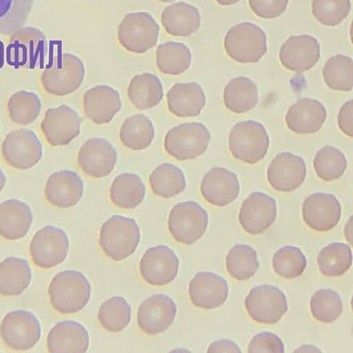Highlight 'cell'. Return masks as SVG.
<instances>
[{"mask_svg": "<svg viewBox=\"0 0 353 353\" xmlns=\"http://www.w3.org/2000/svg\"><path fill=\"white\" fill-rule=\"evenodd\" d=\"M341 206L332 194L316 192L307 196L302 205L305 223L317 232H327L339 223Z\"/></svg>", "mask_w": 353, "mask_h": 353, "instance_id": "18", "label": "cell"}, {"mask_svg": "<svg viewBox=\"0 0 353 353\" xmlns=\"http://www.w3.org/2000/svg\"><path fill=\"white\" fill-rule=\"evenodd\" d=\"M210 133L201 123H184L172 128L164 138V149L178 161L194 159L204 154Z\"/></svg>", "mask_w": 353, "mask_h": 353, "instance_id": "6", "label": "cell"}, {"mask_svg": "<svg viewBox=\"0 0 353 353\" xmlns=\"http://www.w3.org/2000/svg\"><path fill=\"white\" fill-rule=\"evenodd\" d=\"M31 279V269L26 259L10 256L0 263L1 295L15 296L21 294L28 287Z\"/></svg>", "mask_w": 353, "mask_h": 353, "instance_id": "31", "label": "cell"}, {"mask_svg": "<svg viewBox=\"0 0 353 353\" xmlns=\"http://www.w3.org/2000/svg\"><path fill=\"white\" fill-rule=\"evenodd\" d=\"M313 166L318 177L330 182L339 179L347 167L345 155L336 148L326 145L316 154Z\"/></svg>", "mask_w": 353, "mask_h": 353, "instance_id": "43", "label": "cell"}, {"mask_svg": "<svg viewBox=\"0 0 353 353\" xmlns=\"http://www.w3.org/2000/svg\"><path fill=\"white\" fill-rule=\"evenodd\" d=\"M159 1H161V2H165V3H168V2H172L174 0H157Z\"/></svg>", "mask_w": 353, "mask_h": 353, "instance_id": "56", "label": "cell"}, {"mask_svg": "<svg viewBox=\"0 0 353 353\" xmlns=\"http://www.w3.org/2000/svg\"><path fill=\"white\" fill-rule=\"evenodd\" d=\"M258 101L257 86L245 77L231 79L224 88V105L234 113L242 114L252 110Z\"/></svg>", "mask_w": 353, "mask_h": 353, "instance_id": "34", "label": "cell"}, {"mask_svg": "<svg viewBox=\"0 0 353 353\" xmlns=\"http://www.w3.org/2000/svg\"><path fill=\"white\" fill-rule=\"evenodd\" d=\"M1 152L8 165L26 170L39 163L43 155V148L34 132L19 128L6 134L1 143Z\"/></svg>", "mask_w": 353, "mask_h": 353, "instance_id": "9", "label": "cell"}, {"mask_svg": "<svg viewBox=\"0 0 353 353\" xmlns=\"http://www.w3.org/2000/svg\"><path fill=\"white\" fill-rule=\"evenodd\" d=\"M208 352H241L239 346L230 339H219L208 347Z\"/></svg>", "mask_w": 353, "mask_h": 353, "instance_id": "51", "label": "cell"}, {"mask_svg": "<svg viewBox=\"0 0 353 353\" xmlns=\"http://www.w3.org/2000/svg\"><path fill=\"white\" fill-rule=\"evenodd\" d=\"M140 237V229L134 219L116 214L102 224L99 243L106 256L119 261L135 252Z\"/></svg>", "mask_w": 353, "mask_h": 353, "instance_id": "2", "label": "cell"}, {"mask_svg": "<svg viewBox=\"0 0 353 353\" xmlns=\"http://www.w3.org/2000/svg\"><path fill=\"white\" fill-rule=\"evenodd\" d=\"M306 266V257L297 247L283 246L273 255V270L283 279H292L299 277L303 273Z\"/></svg>", "mask_w": 353, "mask_h": 353, "instance_id": "45", "label": "cell"}, {"mask_svg": "<svg viewBox=\"0 0 353 353\" xmlns=\"http://www.w3.org/2000/svg\"><path fill=\"white\" fill-rule=\"evenodd\" d=\"M154 137V128L152 122L142 114H136L126 118L119 131L121 143L132 150L146 149Z\"/></svg>", "mask_w": 353, "mask_h": 353, "instance_id": "35", "label": "cell"}, {"mask_svg": "<svg viewBox=\"0 0 353 353\" xmlns=\"http://www.w3.org/2000/svg\"><path fill=\"white\" fill-rule=\"evenodd\" d=\"M310 306L312 316L325 323L336 321L343 309L340 295L332 289L316 290L311 297Z\"/></svg>", "mask_w": 353, "mask_h": 353, "instance_id": "44", "label": "cell"}, {"mask_svg": "<svg viewBox=\"0 0 353 353\" xmlns=\"http://www.w3.org/2000/svg\"><path fill=\"white\" fill-rule=\"evenodd\" d=\"M227 281L212 272H200L189 283L188 294L196 307L212 310L222 305L228 296Z\"/></svg>", "mask_w": 353, "mask_h": 353, "instance_id": "21", "label": "cell"}, {"mask_svg": "<svg viewBox=\"0 0 353 353\" xmlns=\"http://www.w3.org/2000/svg\"><path fill=\"white\" fill-rule=\"evenodd\" d=\"M306 173V165L302 157L284 152L272 160L267 170V180L274 190L290 192L301 185Z\"/></svg>", "mask_w": 353, "mask_h": 353, "instance_id": "19", "label": "cell"}, {"mask_svg": "<svg viewBox=\"0 0 353 353\" xmlns=\"http://www.w3.org/2000/svg\"><path fill=\"white\" fill-rule=\"evenodd\" d=\"M326 117V109L321 102L303 98L290 106L285 120L291 131L299 134H309L318 132Z\"/></svg>", "mask_w": 353, "mask_h": 353, "instance_id": "26", "label": "cell"}, {"mask_svg": "<svg viewBox=\"0 0 353 353\" xmlns=\"http://www.w3.org/2000/svg\"><path fill=\"white\" fill-rule=\"evenodd\" d=\"M179 260L169 247L159 245L148 248L139 262L142 279L149 285L163 286L176 278Z\"/></svg>", "mask_w": 353, "mask_h": 353, "instance_id": "14", "label": "cell"}, {"mask_svg": "<svg viewBox=\"0 0 353 353\" xmlns=\"http://www.w3.org/2000/svg\"><path fill=\"white\" fill-rule=\"evenodd\" d=\"M240 191L236 174L229 170L215 167L203 177L200 192L203 198L210 205L225 206L233 202Z\"/></svg>", "mask_w": 353, "mask_h": 353, "instance_id": "22", "label": "cell"}, {"mask_svg": "<svg viewBox=\"0 0 353 353\" xmlns=\"http://www.w3.org/2000/svg\"><path fill=\"white\" fill-rule=\"evenodd\" d=\"M248 352H285L282 340L276 334L270 332H263L254 335L248 346Z\"/></svg>", "mask_w": 353, "mask_h": 353, "instance_id": "48", "label": "cell"}, {"mask_svg": "<svg viewBox=\"0 0 353 353\" xmlns=\"http://www.w3.org/2000/svg\"><path fill=\"white\" fill-rule=\"evenodd\" d=\"M218 3L222 6H230L237 3L239 0H216Z\"/></svg>", "mask_w": 353, "mask_h": 353, "instance_id": "55", "label": "cell"}, {"mask_svg": "<svg viewBox=\"0 0 353 353\" xmlns=\"http://www.w3.org/2000/svg\"><path fill=\"white\" fill-rule=\"evenodd\" d=\"M97 319L101 326L109 332H119L130 322L131 307L122 296H113L99 307Z\"/></svg>", "mask_w": 353, "mask_h": 353, "instance_id": "41", "label": "cell"}, {"mask_svg": "<svg viewBox=\"0 0 353 353\" xmlns=\"http://www.w3.org/2000/svg\"><path fill=\"white\" fill-rule=\"evenodd\" d=\"M288 4V0H249L251 10L259 17L274 19L283 14Z\"/></svg>", "mask_w": 353, "mask_h": 353, "instance_id": "49", "label": "cell"}, {"mask_svg": "<svg viewBox=\"0 0 353 353\" xmlns=\"http://www.w3.org/2000/svg\"><path fill=\"white\" fill-rule=\"evenodd\" d=\"M82 105L88 119L97 124H105L120 111L122 103L116 90L107 85H99L85 91Z\"/></svg>", "mask_w": 353, "mask_h": 353, "instance_id": "25", "label": "cell"}, {"mask_svg": "<svg viewBox=\"0 0 353 353\" xmlns=\"http://www.w3.org/2000/svg\"><path fill=\"white\" fill-rule=\"evenodd\" d=\"M78 165L87 176L100 179L114 170L117 161V152L113 145L103 138L88 139L80 148Z\"/></svg>", "mask_w": 353, "mask_h": 353, "instance_id": "16", "label": "cell"}, {"mask_svg": "<svg viewBox=\"0 0 353 353\" xmlns=\"http://www.w3.org/2000/svg\"><path fill=\"white\" fill-rule=\"evenodd\" d=\"M83 189V180L77 172L61 170L48 177L44 188L45 198L54 207L68 208L79 201Z\"/></svg>", "mask_w": 353, "mask_h": 353, "instance_id": "24", "label": "cell"}, {"mask_svg": "<svg viewBox=\"0 0 353 353\" xmlns=\"http://www.w3.org/2000/svg\"><path fill=\"white\" fill-rule=\"evenodd\" d=\"M229 149L232 155L242 162L254 164L265 157L270 139L265 127L253 120L235 124L229 133Z\"/></svg>", "mask_w": 353, "mask_h": 353, "instance_id": "4", "label": "cell"}, {"mask_svg": "<svg viewBox=\"0 0 353 353\" xmlns=\"http://www.w3.org/2000/svg\"><path fill=\"white\" fill-rule=\"evenodd\" d=\"M159 26L146 12L127 14L121 21L117 37L123 48L130 52L142 54L157 43Z\"/></svg>", "mask_w": 353, "mask_h": 353, "instance_id": "8", "label": "cell"}, {"mask_svg": "<svg viewBox=\"0 0 353 353\" xmlns=\"http://www.w3.org/2000/svg\"><path fill=\"white\" fill-rule=\"evenodd\" d=\"M6 183V176L0 167V193L3 189Z\"/></svg>", "mask_w": 353, "mask_h": 353, "instance_id": "54", "label": "cell"}, {"mask_svg": "<svg viewBox=\"0 0 353 353\" xmlns=\"http://www.w3.org/2000/svg\"><path fill=\"white\" fill-rule=\"evenodd\" d=\"M353 101H346L341 108L338 114V125L345 135L353 137L352 125Z\"/></svg>", "mask_w": 353, "mask_h": 353, "instance_id": "50", "label": "cell"}, {"mask_svg": "<svg viewBox=\"0 0 353 353\" xmlns=\"http://www.w3.org/2000/svg\"><path fill=\"white\" fill-rule=\"evenodd\" d=\"M276 214L275 199L263 192H254L242 203L239 221L245 232L257 235L272 225Z\"/></svg>", "mask_w": 353, "mask_h": 353, "instance_id": "15", "label": "cell"}, {"mask_svg": "<svg viewBox=\"0 0 353 353\" xmlns=\"http://www.w3.org/2000/svg\"><path fill=\"white\" fill-rule=\"evenodd\" d=\"M41 102L34 92L19 90L12 94L7 102L10 119L14 123L27 125L33 123L39 116Z\"/></svg>", "mask_w": 353, "mask_h": 353, "instance_id": "40", "label": "cell"}, {"mask_svg": "<svg viewBox=\"0 0 353 353\" xmlns=\"http://www.w3.org/2000/svg\"><path fill=\"white\" fill-rule=\"evenodd\" d=\"M127 92L131 103L140 110L154 108L163 97L161 81L149 72L134 76L129 83Z\"/></svg>", "mask_w": 353, "mask_h": 353, "instance_id": "32", "label": "cell"}, {"mask_svg": "<svg viewBox=\"0 0 353 353\" xmlns=\"http://www.w3.org/2000/svg\"><path fill=\"white\" fill-rule=\"evenodd\" d=\"M325 84L332 90L351 91L353 88V61L350 57L337 54L330 58L323 68Z\"/></svg>", "mask_w": 353, "mask_h": 353, "instance_id": "42", "label": "cell"}, {"mask_svg": "<svg viewBox=\"0 0 353 353\" xmlns=\"http://www.w3.org/2000/svg\"><path fill=\"white\" fill-rule=\"evenodd\" d=\"M145 187L141 177L133 173H122L117 176L110 188V199L117 207L131 210L142 203Z\"/></svg>", "mask_w": 353, "mask_h": 353, "instance_id": "33", "label": "cell"}, {"mask_svg": "<svg viewBox=\"0 0 353 353\" xmlns=\"http://www.w3.org/2000/svg\"><path fill=\"white\" fill-rule=\"evenodd\" d=\"M350 0H312V12L320 23L327 26L340 24L349 14Z\"/></svg>", "mask_w": 353, "mask_h": 353, "instance_id": "47", "label": "cell"}, {"mask_svg": "<svg viewBox=\"0 0 353 353\" xmlns=\"http://www.w3.org/2000/svg\"><path fill=\"white\" fill-rule=\"evenodd\" d=\"M176 306L165 294H154L145 299L137 312V325L145 334L154 336L165 331L174 322Z\"/></svg>", "mask_w": 353, "mask_h": 353, "instance_id": "17", "label": "cell"}, {"mask_svg": "<svg viewBox=\"0 0 353 353\" xmlns=\"http://www.w3.org/2000/svg\"><path fill=\"white\" fill-rule=\"evenodd\" d=\"M224 48L228 57L238 63H257L267 52L266 36L256 24L241 23L226 33Z\"/></svg>", "mask_w": 353, "mask_h": 353, "instance_id": "5", "label": "cell"}, {"mask_svg": "<svg viewBox=\"0 0 353 353\" xmlns=\"http://www.w3.org/2000/svg\"><path fill=\"white\" fill-rule=\"evenodd\" d=\"M161 24L165 32L174 37H188L199 28L201 15L192 5L181 1L165 8L161 14Z\"/></svg>", "mask_w": 353, "mask_h": 353, "instance_id": "30", "label": "cell"}, {"mask_svg": "<svg viewBox=\"0 0 353 353\" xmlns=\"http://www.w3.org/2000/svg\"><path fill=\"white\" fill-rule=\"evenodd\" d=\"M9 36L8 55L18 64L32 65L46 52V37L36 28L23 26Z\"/></svg>", "mask_w": 353, "mask_h": 353, "instance_id": "23", "label": "cell"}, {"mask_svg": "<svg viewBox=\"0 0 353 353\" xmlns=\"http://www.w3.org/2000/svg\"><path fill=\"white\" fill-rule=\"evenodd\" d=\"M228 273L238 281H245L252 277L259 267L256 250L245 244L234 245L225 259Z\"/></svg>", "mask_w": 353, "mask_h": 353, "instance_id": "39", "label": "cell"}, {"mask_svg": "<svg viewBox=\"0 0 353 353\" xmlns=\"http://www.w3.org/2000/svg\"><path fill=\"white\" fill-rule=\"evenodd\" d=\"M85 67L80 58L70 53L55 57L41 75L42 88L47 93L63 97L76 91L83 83Z\"/></svg>", "mask_w": 353, "mask_h": 353, "instance_id": "3", "label": "cell"}, {"mask_svg": "<svg viewBox=\"0 0 353 353\" xmlns=\"http://www.w3.org/2000/svg\"><path fill=\"white\" fill-rule=\"evenodd\" d=\"M317 265L322 274L327 277H338L344 274L352 266L350 247L341 242L332 243L319 252Z\"/></svg>", "mask_w": 353, "mask_h": 353, "instance_id": "38", "label": "cell"}, {"mask_svg": "<svg viewBox=\"0 0 353 353\" xmlns=\"http://www.w3.org/2000/svg\"><path fill=\"white\" fill-rule=\"evenodd\" d=\"M32 223L30 208L18 199H8L0 203V236L14 241L24 237Z\"/></svg>", "mask_w": 353, "mask_h": 353, "instance_id": "29", "label": "cell"}, {"mask_svg": "<svg viewBox=\"0 0 353 353\" xmlns=\"http://www.w3.org/2000/svg\"><path fill=\"white\" fill-rule=\"evenodd\" d=\"M191 61V52L183 43L168 41L157 47L156 63L163 74H181L190 68Z\"/></svg>", "mask_w": 353, "mask_h": 353, "instance_id": "37", "label": "cell"}, {"mask_svg": "<svg viewBox=\"0 0 353 353\" xmlns=\"http://www.w3.org/2000/svg\"><path fill=\"white\" fill-rule=\"evenodd\" d=\"M149 184L152 192L163 199L179 194L186 187L181 169L169 163L160 164L152 172L149 176Z\"/></svg>", "mask_w": 353, "mask_h": 353, "instance_id": "36", "label": "cell"}, {"mask_svg": "<svg viewBox=\"0 0 353 353\" xmlns=\"http://www.w3.org/2000/svg\"><path fill=\"white\" fill-rule=\"evenodd\" d=\"M244 305L252 320L265 325L278 323L288 311L285 294L278 287L269 284L251 289L245 299Z\"/></svg>", "mask_w": 353, "mask_h": 353, "instance_id": "10", "label": "cell"}, {"mask_svg": "<svg viewBox=\"0 0 353 353\" xmlns=\"http://www.w3.org/2000/svg\"><path fill=\"white\" fill-rule=\"evenodd\" d=\"M169 111L178 117H194L205 105V94L196 82L175 83L167 92Z\"/></svg>", "mask_w": 353, "mask_h": 353, "instance_id": "28", "label": "cell"}, {"mask_svg": "<svg viewBox=\"0 0 353 353\" xmlns=\"http://www.w3.org/2000/svg\"><path fill=\"white\" fill-rule=\"evenodd\" d=\"M34 0H0V34L10 35L23 27Z\"/></svg>", "mask_w": 353, "mask_h": 353, "instance_id": "46", "label": "cell"}, {"mask_svg": "<svg viewBox=\"0 0 353 353\" xmlns=\"http://www.w3.org/2000/svg\"><path fill=\"white\" fill-rule=\"evenodd\" d=\"M52 308L63 315L81 310L90 300L91 285L81 272L68 270L57 273L48 290Z\"/></svg>", "mask_w": 353, "mask_h": 353, "instance_id": "1", "label": "cell"}, {"mask_svg": "<svg viewBox=\"0 0 353 353\" xmlns=\"http://www.w3.org/2000/svg\"><path fill=\"white\" fill-rule=\"evenodd\" d=\"M208 214L198 203L188 201L176 204L170 210L168 228L170 235L178 243L191 245L205 232Z\"/></svg>", "mask_w": 353, "mask_h": 353, "instance_id": "7", "label": "cell"}, {"mask_svg": "<svg viewBox=\"0 0 353 353\" xmlns=\"http://www.w3.org/2000/svg\"><path fill=\"white\" fill-rule=\"evenodd\" d=\"M81 121L74 110L63 104L46 111L40 128L50 145L64 146L79 135Z\"/></svg>", "mask_w": 353, "mask_h": 353, "instance_id": "13", "label": "cell"}, {"mask_svg": "<svg viewBox=\"0 0 353 353\" xmlns=\"http://www.w3.org/2000/svg\"><path fill=\"white\" fill-rule=\"evenodd\" d=\"M345 236L346 238V240L348 241L350 243L352 242L351 238H352V216L350 218L348 221L347 222L345 230H344Z\"/></svg>", "mask_w": 353, "mask_h": 353, "instance_id": "53", "label": "cell"}, {"mask_svg": "<svg viewBox=\"0 0 353 353\" xmlns=\"http://www.w3.org/2000/svg\"><path fill=\"white\" fill-rule=\"evenodd\" d=\"M68 249L69 239L66 233L59 228L46 225L32 237L29 253L35 266L49 269L65 259Z\"/></svg>", "mask_w": 353, "mask_h": 353, "instance_id": "12", "label": "cell"}, {"mask_svg": "<svg viewBox=\"0 0 353 353\" xmlns=\"http://www.w3.org/2000/svg\"><path fill=\"white\" fill-rule=\"evenodd\" d=\"M89 334L81 323L74 321L57 323L49 332L47 348L49 352H85L89 347Z\"/></svg>", "mask_w": 353, "mask_h": 353, "instance_id": "27", "label": "cell"}, {"mask_svg": "<svg viewBox=\"0 0 353 353\" xmlns=\"http://www.w3.org/2000/svg\"><path fill=\"white\" fill-rule=\"evenodd\" d=\"M320 46L310 35L290 37L281 46L279 59L287 70L303 73L310 70L320 59Z\"/></svg>", "mask_w": 353, "mask_h": 353, "instance_id": "20", "label": "cell"}, {"mask_svg": "<svg viewBox=\"0 0 353 353\" xmlns=\"http://www.w3.org/2000/svg\"><path fill=\"white\" fill-rule=\"evenodd\" d=\"M40 323L31 312L18 310L8 312L0 325V337L6 346L15 351L32 348L41 337Z\"/></svg>", "mask_w": 353, "mask_h": 353, "instance_id": "11", "label": "cell"}, {"mask_svg": "<svg viewBox=\"0 0 353 353\" xmlns=\"http://www.w3.org/2000/svg\"><path fill=\"white\" fill-rule=\"evenodd\" d=\"M294 352H321V350L313 345H302L297 347Z\"/></svg>", "mask_w": 353, "mask_h": 353, "instance_id": "52", "label": "cell"}]
</instances>
